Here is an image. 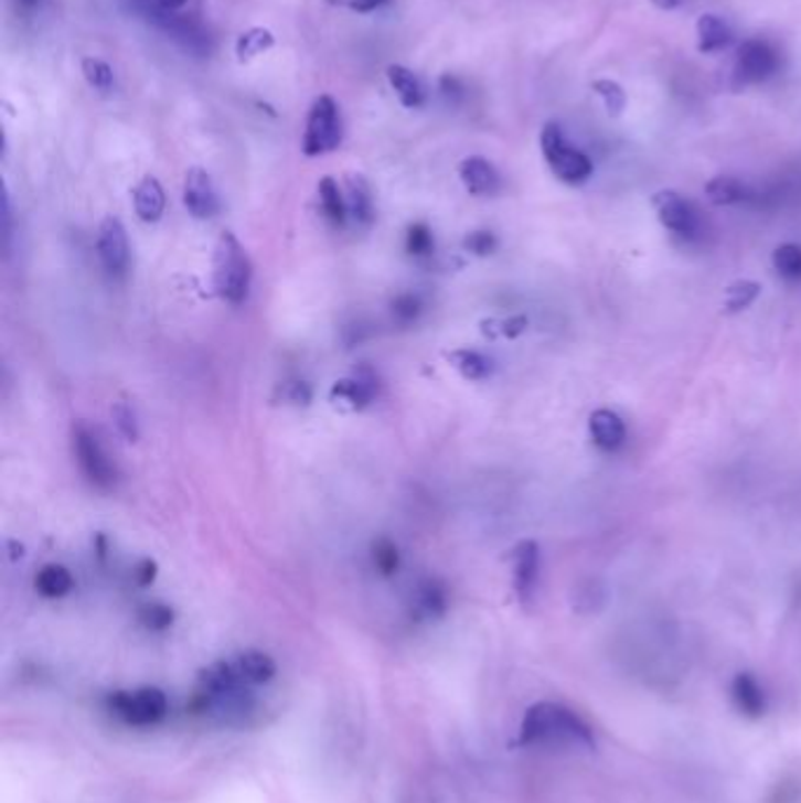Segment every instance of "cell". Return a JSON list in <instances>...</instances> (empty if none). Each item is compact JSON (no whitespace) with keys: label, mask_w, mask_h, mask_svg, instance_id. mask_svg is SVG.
Wrapping results in <instances>:
<instances>
[{"label":"cell","mask_w":801,"mask_h":803,"mask_svg":"<svg viewBox=\"0 0 801 803\" xmlns=\"http://www.w3.org/2000/svg\"><path fill=\"white\" fill-rule=\"evenodd\" d=\"M463 247L472 254H478V257H487V254L499 247V240L491 231H472L463 240Z\"/></svg>","instance_id":"obj_36"},{"label":"cell","mask_w":801,"mask_h":803,"mask_svg":"<svg viewBox=\"0 0 801 803\" xmlns=\"http://www.w3.org/2000/svg\"><path fill=\"white\" fill-rule=\"evenodd\" d=\"M114 418H116V426H118V430L127 437V440L135 442V440H137V435H139V430H137V421H135V414H132V409L127 407V405H122V402H118V405L114 407Z\"/></svg>","instance_id":"obj_38"},{"label":"cell","mask_w":801,"mask_h":803,"mask_svg":"<svg viewBox=\"0 0 801 803\" xmlns=\"http://www.w3.org/2000/svg\"><path fill=\"white\" fill-rule=\"evenodd\" d=\"M421 308H424V303L416 295H399L393 301V315L399 322H414L418 315H421Z\"/></svg>","instance_id":"obj_37"},{"label":"cell","mask_w":801,"mask_h":803,"mask_svg":"<svg viewBox=\"0 0 801 803\" xmlns=\"http://www.w3.org/2000/svg\"><path fill=\"white\" fill-rule=\"evenodd\" d=\"M541 151L545 162H548L553 174L564 181V184H583L592 174V162L586 153L578 149L564 137L562 127L557 122H548L541 132Z\"/></svg>","instance_id":"obj_5"},{"label":"cell","mask_w":801,"mask_h":803,"mask_svg":"<svg viewBox=\"0 0 801 803\" xmlns=\"http://www.w3.org/2000/svg\"><path fill=\"white\" fill-rule=\"evenodd\" d=\"M449 362L468 381H484L491 374V360L478 351H453L449 353Z\"/></svg>","instance_id":"obj_28"},{"label":"cell","mask_w":801,"mask_h":803,"mask_svg":"<svg viewBox=\"0 0 801 803\" xmlns=\"http://www.w3.org/2000/svg\"><path fill=\"white\" fill-rule=\"evenodd\" d=\"M651 3L659 10H677L684 0H651Z\"/></svg>","instance_id":"obj_42"},{"label":"cell","mask_w":801,"mask_h":803,"mask_svg":"<svg viewBox=\"0 0 801 803\" xmlns=\"http://www.w3.org/2000/svg\"><path fill=\"white\" fill-rule=\"evenodd\" d=\"M705 197L709 200V203L719 205V207L738 205V203H745V200L750 197V189H748V184H743L740 179L722 174V176H715V179L707 181Z\"/></svg>","instance_id":"obj_22"},{"label":"cell","mask_w":801,"mask_h":803,"mask_svg":"<svg viewBox=\"0 0 801 803\" xmlns=\"http://www.w3.org/2000/svg\"><path fill=\"white\" fill-rule=\"evenodd\" d=\"M139 623L146 630L162 632V630H168L174 623V611L170 607H165V604H158V601H153V604H143L139 609Z\"/></svg>","instance_id":"obj_33"},{"label":"cell","mask_w":801,"mask_h":803,"mask_svg":"<svg viewBox=\"0 0 801 803\" xmlns=\"http://www.w3.org/2000/svg\"><path fill=\"white\" fill-rule=\"evenodd\" d=\"M773 268L788 280H801V247L786 243L773 251Z\"/></svg>","instance_id":"obj_30"},{"label":"cell","mask_w":801,"mask_h":803,"mask_svg":"<svg viewBox=\"0 0 801 803\" xmlns=\"http://www.w3.org/2000/svg\"><path fill=\"white\" fill-rule=\"evenodd\" d=\"M73 451L85 478L99 489H111L116 484V468L108 461L106 451L102 449L97 437L89 432L83 424L73 426Z\"/></svg>","instance_id":"obj_7"},{"label":"cell","mask_w":801,"mask_h":803,"mask_svg":"<svg viewBox=\"0 0 801 803\" xmlns=\"http://www.w3.org/2000/svg\"><path fill=\"white\" fill-rule=\"evenodd\" d=\"M432 233L426 224H414L407 233V251L414 257H426L432 251Z\"/></svg>","instance_id":"obj_35"},{"label":"cell","mask_w":801,"mask_h":803,"mask_svg":"<svg viewBox=\"0 0 801 803\" xmlns=\"http://www.w3.org/2000/svg\"><path fill=\"white\" fill-rule=\"evenodd\" d=\"M158 6L162 10H179L181 6H186V0H158Z\"/></svg>","instance_id":"obj_43"},{"label":"cell","mask_w":801,"mask_h":803,"mask_svg":"<svg viewBox=\"0 0 801 803\" xmlns=\"http://www.w3.org/2000/svg\"><path fill=\"white\" fill-rule=\"evenodd\" d=\"M386 76H388V83L393 87V93L397 95L399 104H403L405 108H418L424 106L426 101V93H424V85L421 81L416 78V73L409 71L407 66L403 64H391L386 68Z\"/></svg>","instance_id":"obj_19"},{"label":"cell","mask_w":801,"mask_h":803,"mask_svg":"<svg viewBox=\"0 0 801 803\" xmlns=\"http://www.w3.org/2000/svg\"><path fill=\"white\" fill-rule=\"evenodd\" d=\"M447 609V592L437 580H424L416 590V613L424 618H437Z\"/></svg>","instance_id":"obj_26"},{"label":"cell","mask_w":801,"mask_h":803,"mask_svg":"<svg viewBox=\"0 0 801 803\" xmlns=\"http://www.w3.org/2000/svg\"><path fill=\"white\" fill-rule=\"evenodd\" d=\"M459 176L463 181V186L468 189V193L472 195H494L501 186V176L496 172V168L482 156H470L466 158L459 165Z\"/></svg>","instance_id":"obj_14"},{"label":"cell","mask_w":801,"mask_h":803,"mask_svg":"<svg viewBox=\"0 0 801 803\" xmlns=\"http://www.w3.org/2000/svg\"><path fill=\"white\" fill-rule=\"evenodd\" d=\"M538 569H541V553L538 543L522 540L513 550V586L515 595L524 607H532L536 586H538Z\"/></svg>","instance_id":"obj_11"},{"label":"cell","mask_w":801,"mask_h":803,"mask_svg":"<svg viewBox=\"0 0 801 803\" xmlns=\"http://www.w3.org/2000/svg\"><path fill=\"white\" fill-rule=\"evenodd\" d=\"M759 295L761 285L755 280H738L734 285H728L724 291V313L728 315L740 313V310L750 308Z\"/></svg>","instance_id":"obj_27"},{"label":"cell","mask_w":801,"mask_h":803,"mask_svg":"<svg viewBox=\"0 0 801 803\" xmlns=\"http://www.w3.org/2000/svg\"><path fill=\"white\" fill-rule=\"evenodd\" d=\"M83 76L87 85L97 89V93L106 95L114 89V68L108 66L104 60L97 57H85L83 60Z\"/></svg>","instance_id":"obj_29"},{"label":"cell","mask_w":801,"mask_h":803,"mask_svg":"<svg viewBox=\"0 0 801 803\" xmlns=\"http://www.w3.org/2000/svg\"><path fill=\"white\" fill-rule=\"evenodd\" d=\"M318 195H320V205H322L324 216L330 218L334 226H343L345 216H349V205H345V197L341 195V189L332 176L320 179Z\"/></svg>","instance_id":"obj_25"},{"label":"cell","mask_w":801,"mask_h":803,"mask_svg":"<svg viewBox=\"0 0 801 803\" xmlns=\"http://www.w3.org/2000/svg\"><path fill=\"white\" fill-rule=\"evenodd\" d=\"M135 578L139 586H149V582L156 578V564L151 559H143L135 571Z\"/></svg>","instance_id":"obj_40"},{"label":"cell","mask_w":801,"mask_h":803,"mask_svg":"<svg viewBox=\"0 0 801 803\" xmlns=\"http://www.w3.org/2000/svg\"><path fill=\"white\" fill-rule=\"evenodd\" d=\"M590 437L597 449L618 451L626 445V424L623 418L611 409H597L590 414Z\"/></svg>","instance_id":"obj_16"},{"label":"cell","mask_w":801,"mask_h":803,"mask_svg":"<svg viewBox=\"0 0 801 803\" xmlns=\"http://www.w3.org/2000/svg\"><path fill=\"white\" fill-rule=\"evenodd\" d=\"M696 33H698V52L703 54L719 52L728 47V43L734 39L731 29H728L726 22L717 14H701L696 22Z\"/></svg>","instance_id":"obj_21"},{"label":"cell","mask_w":801,"mask_h":803,"mask_svg":"<svg viewBox=\"0 0 801 803\" xmlns=\"http://www.w3.org/2000/svg\"><path fill=\"white\" fill-rule=\"evenodd\" d=\"M233 663H235V667H238L241 677L249 686L268 684L273 677H276V672H278L276 661H273L270 655L264 653V651H245Z\"/></svg>","instance_id":"obj_20"},{"label":"cell","mask_w":801,"mask_h":803,"mask_svg":"<svg viewBox=\"0 0 801 803\" xmlns=\"http://www.w3.org/2000/svg\"><path fill=\"white\" fill-rule=\"evenodd\" d=\"M287 397L291 402H297V405H308V399H311V388H308L303 381H297V383H291Z\"/></svg>","instance_id":"obj_41"},{"label":"cell","mask_w":801,"mask_h":803,"mask_svg":"<svg viewBox=\"0 0 801 803\" xmlns=\"http://www.w3.org/2000/svg\"><path fill=\"white\" fill-rule=\"evenodd\" d=\"M97 251L104 268L111 276H122L127 266H130V243H127L125 226L116 216H106L102 222L97 235Z\"/></svg>","instance_id":"obj_9"},{"label":"cell","mask_w":801,"mask_h":803,"mask_svg":"<svg viewBox=\"0 0 801 803\" xmlns=\"http://www.w3.org/2000/svg\"><path fill=\"white\" fill-rule=\"evenodd\" d=\"M339 3L345 6V8L355 10V12H372V10L384 6L386 0H339Z\"/></svg>","instance_id":"obj_39"},{"label":"cell","mask_w":801,"mask_h":803,"mask_svg":"<svg viewBox=\"0 0 801 803\" xmlns=\"http://www.w3.org/2000/svg\"><path fill=\"white\" fill-rule=\"evenodd\" d=\"M191 709L222 726L247 728L259 715V703L235 663L218 661L197 674Z\"/></svg>","instance_id":"obj_1"},{"label":"cell","mask_w":801,"mask_h":803,"mask_svg":"<svg viewBox=\"0 0 801 803\" xmlns=\"http://www.w3.org/2000/svg\"><path fill=\"white\" fill-rule=\"evenodd\" d=\"M214 287L228 303H243L252 287V261L233 233H224L214 247Z\"/></svg>","instance_id":"obj_3"},{"label":"cell","mask_w":801,"mask_h":803,"mask_svg":"<svg viewBox=\"0 0 801 803\" xmlns=\"http://www.w3.org/2000/svg\"><path fill=\"white\" fill-rule=\"evenodd\" d=\"M341 137H343V130H341V114H339L337 101L330 95L318 97L306 120V132H303V141H301L303 153L308 158L332 153L334 149H339Z\"/></svg>","instance_id":"obj_6"},{"label":"cell","mask_w":801,"mask_h":803,"mask_svg":"<svg viewBox=\"0 0 801 803\" xmlns=\"http://www.w3.org/2000/svg\"><path fill=\"white\" fill-rule=\"evenodd\" d=\"M273 45H276V35H273L270 29L252 26L241 35L238 43H235V54H238V62L247 64L252 60H257L259 54L268 52Z\"/></svg>","instance_id":"obj_24"},{"label":"cell","mask_w":801,"mask_h":803,"mask_svg":"<svg viewBox=\"0 0 801 803\" xmlns=\"http://www.w3.org/2000/svg\"><path fill=\"white\" fill-rule=\"evenodd\" d=\"M778 71V54L763 41H745L738 47L736 76L740 83H761Z\"/></svg>","instance_id":"obj_10"},{"label":"cell","mask_w":801,"mask_h":803,"mask_svg":"<svg viewBox=\"0 0 801 803\" xmlns=\"http://www.w3.org/2000/svg\"><path fill=\"white\" fill-rule=\"evenodd\" d=\"M651 205L665 231L684 237L698 233V212L694 203H688V200L682 197L677 191L653 193Z\"/></svg>","instance_id":"obj_8"},{"label":"cell","mask_w":801,"mask_h":803,"mask_svg":"<svg viewBox=\"0 0 801 803\" xmlns=\"http://www.w3.org/2000/svg\"><path fill=\"white\" fill-rule=\"evenodd\" d=\"M526 326H530V320L524 315H510V318H501V320H484L482 322V334L489 339H517Z\"/></svg>","instance_id":"obj_31"},{"label":"cell","mask_w":801,"mask_h":803,"mask_svg":"<svg viewBox=\"0 0 801 803\" xmlns=\"http://www.w3.org/2000/svg\"><path fill=\"white\" fill-rule=\"evenodd\" d=\"M106 709L127 726L149 728L168 717V696L156 686H143L137 690H114L106 696Z\"/></svg>","instance_id":"obj_4"},{"label":"cell","mask_w":801,"mask_h":803,"mask_svg":"<svg viewBox=\"0 0 801 803\" xmlns=\"http://www.w3.org/2000/svg\"><path fill=\"white\" fill-rule=\"evenodd\" d=\"M522 747H578L595 750L592 728L574 709L559 703H536L524 711L520 724Z\"/></svg>","instance_id":"obj_2"},{"label":"cell","mask_w":801,"mask_h":803,"mask_svg":"<svg viewBox=\"0 0 801 803\" xmlns=\"http://www.w3.org/2000/svg\"><path fill=\"white\" fill-rule=\"evenodd\" d=\"M372 559H374V567L384 574V576H393L399 567V553H397V545L388 538H378L374 540L372 545Z\"/></svg>","instance_id":"obj_34"},{"label":"cell","mask_w":801,"mask_h":803,"mask_svg":"<svg viewBox=\"0 0 801 803\" xmlns=\"http://www.w3.org/2000/svg\"><path fill=\"white\" fill-rule=\"evenodd\" d=\"M592 89H595V93H597L599 97H602V101H605V106H607V114H609V116L618 118V116H621V114L626 111L628 95H626V89H623L621 85H618L616 81H607V78H602V81H595V83H592Z\"/></svg>","instance_id":"obj_32"},{"label":"cell","mask_w":801,"mask_h":803,"mask_svg":"<svg viewBox=\"0 0 801 803\" xmlns=\"http://www.w3.org/2000/svg\"><path fill=\"white\" fill-rule=\"evenodd\" d=\"M731 700H734L736 709L740 711L745 719H761L769 709L767 690L761 688V684L757 682V677L750 672H740L734 677Z\"/></svg>","instance_id":"obj_13"},{"label":"cell","mask_w":801,"mask_h":803,"mask_svg":"<svg viewBox=\"0 0 801 803\" xmlns=\"http://www.w3.org/2000/svg\"><path fill=\"white\" fill-rule=\"evenodd\" d=\"M332 399L341 407H349L353 411L367 407L376 395V378L370 372H360L351 378H341L332 386Z\"/></svg>","instance_id":"obj_15"},{"label":"cell","mask_w":801,"mask_h":803,"mask_svg":"<svg viewBox=\"0 0 801 803\" xmlns=\"http://www.w3.org/2000/svg\"><path fill=\"white\" fill-rule=\"evenodd\" d=\"M135 212L146 224H153L165 212V191L156 176H143L135 189Z\"/></svg>","instance_id":"obj_18"},{"label":"cell","mask_w":801,"mask_h":803,"mask_svg":"<svg viewBox=\"0 0 801 803\" xmlns=\"http://www.w3.org/2000/svg\"><path fill=\"white\" fill-rule=\"evenodd\" d=\"M184 205L195 218H212L218 210V197L212 176L203 168H191L184 181Z\"/></svg>","instance_id":"obj_12"},{"label":"cell","mask_w":801,"mask_h":803,"mask_svg":"<svg viewBox=\"0 0 801 803\" xmlns=\"http://www.w3.org/2000/svg\"><path fill=\"white\" fill-rule=\"evenodd\" d=\"M345 205H349V216H353L360 226L374 222L372 189L362 174H351L345 181Z\"/></svg>","instance_id":"obj_17"},{"label":"cell","mask_w":801,"mask_h":803,"mask_svg":"<svg viewBox=\"0 0 801 803\" xmlns=\"http://www.w3.org/2000/svg\"><path fill=\"white\" fill-rule=\"evenodd\" d=\"M35 590L45 599H60L73 590V576L62 564H47L35 576Z\"/></svg>","instance_id":"obj_23"}]
</instances>
